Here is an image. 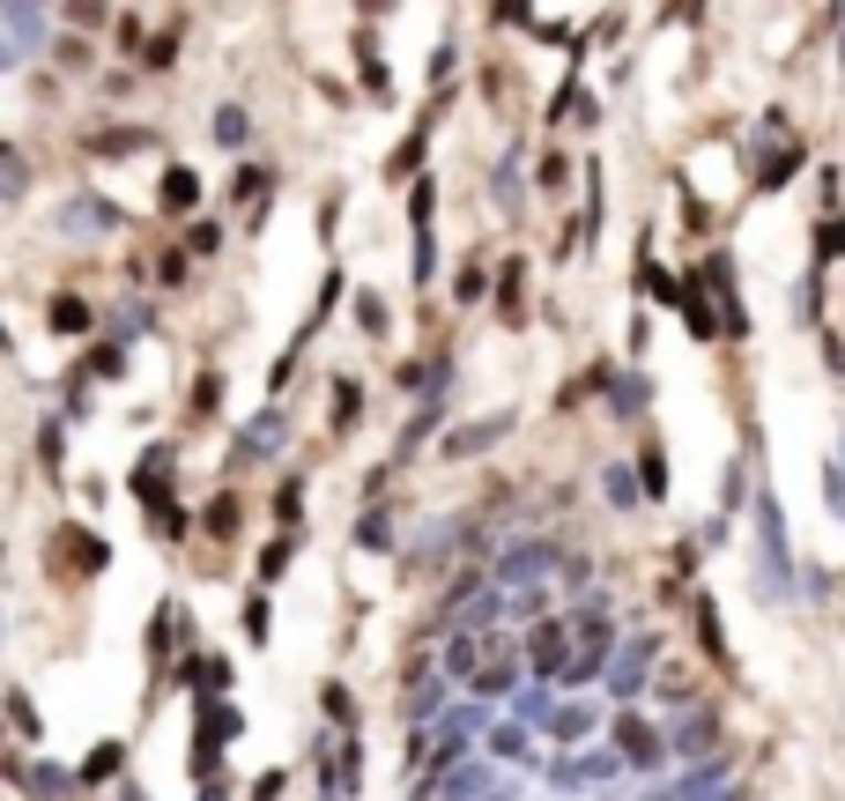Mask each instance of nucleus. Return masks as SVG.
I'll use <instances>...</instances> for the list:
<instances>
[{
	"label": "nucleus",
	"instance_id": "obj_1",
	"mask_svg": "<svg viewBox=\"0 0 845 801\" xmlns=\"http://www.w3.org/2000/svg\"><path fill=\"white\" fill-rule=\"evenodd\" d=\"M578 624H564V616H542V624L526 631V660H534V676H549V683H564L572 676V660H578Z\"/></svg>",
	"mask_w": 845,
	"mask_h": 801
},
{
	"label": "nucleus",
	"instance_id": "obj_2",
	"mask_svg": "<svg viewBox=\"0 0 845 801\" xmlns=\"http://www.w3.org/2000/svg\"><path fill=\"white\" fill-rule=\"evenodd\" d=\"M104 564H112V550H104L90 527H52V572H75V579H97Z\"/></svg>",
	"mask_w": 845,
	"mask_h": 801
},
{
	"label": "nucleus",
	"instance_id": "obj_3",
	"mask_svg": "<svg viewBox=\"0 0 845 801\" xmlns=\"http://www.w3.org/2000/svg\"><path fill=\"white\" fill-rule=\"evenodd\" d=\"M616 757L623 764H660V757H668V735H653V720L646 712H616Z\"/></svg>",
	"mask_w": 845,
	"mask_h": 801
},
{
	"label": "nucleus",
	"instance_id": "obj_4",
	"mask_svg": "<svg viewBox=\"0 0 845 801\" xmlns=\"http://www.w3.org/2000/svg\"><path fill=\"white\" fill-rule=\"evenodd\" d=\"M8 779H23L30 801H60V794H75V787H82V772H60V764H38V772H30L23 757H8Z\"/></svg>",
	"mask_w": 845,
	"mask_h": 801
},
{
	"label": "nucleus",
	"instance_id": "obj_5",
	"mask_svg": "<svg viewBox=\"0 0 845 801\" xmlns=\"http://www.w3.org/2000/svg\"><path fill=\"white\" fill-rule=\"evenodd\" d=\"M238 735H246V705L230 698H200V742H216V750H223V742H238Z\"/></svg>",
	"mask_w": 845,
	"mask_h": 801
},
{
	"label": "nucleus",
	"instance_id": "obj_6",
	"mask_svg": "<svg viewBox=\"0 0 845 801\" xmlns=\"http://www.w3.org/2000/svg\"><path fill=\"white\" fill-rule=\"evenodd\" d=\"M178 683H194L200 698H223L230 690V660L223 653H194V660H178Z\"/></svg>",
	"mask_w": 845,
	"mask_h": 801
},
{
	"label": "nucleus",
	"instance_id": "obj_7",
	"mask_svg": "<svg viewBox=\"0 0 845 801\" xmlns=\"http://www.w3.org/2000/svg\"><path fill=\"white\" fill-rule=\"evenodd\" d=\"M45 326H52V334H67V342H82V334L97 326V312H90V304H82L75 290H60V298L45 304Z\"/></svg>",
	"mask_w": 845,
	"mask_h": 801
},
{
	"label": "nucleus",
	"instance_id": "obj_8",
	"mask_svg": "<svg viewBox=\"0 0 845 801\" xmlns=\"http://www.w3.org/2000/svg\"><path fill=\"white\" fill-rule=\"evenodd\" d=\"M690 624H697V646L712 653V668H734V653H727V631H720V601L705 594V601H697V616H690Z\"/></svg>",
	"mask_w": 845,
	"mask_h": 801
},
{
	"label": "nucleus",
	"instance_id": "obj_9",
	"mask_svg": "<svg viewBox=\"0 0 845 801\" xmlns=\"http://www.w3.org/2000/svg\"><path fill=\"white\" fill-rule=\"evenodd\" d=\"M149 142H156L149 126H104V134H90V142H82V149H90V156H142Z\"/></svg>",
	"mask_w": 845,
	"mask_h": 801
},
{
	"label": "nucleus",
	"instance_id": "obj_10",
	"mask_svg": "<svg viewBox=\"0 0 845 801\" xmlns=\"http://www.w3.org/2000/svg\"><path fill=\"white\" fill-rule=\"evenodd\" d=\"M156 194H164V216H194V208H200V178L186 171V164H171Z\"/></svg>",
	"mask_w": 845,
	"mask_h": 801
},
{
	"label": "nucleus",
	"instance_id": "obj_11",
	"mask_svg": "<svg viewBox=\"0 0 845 801\" xmlns=\"http://www.w3.org/2000/svg\"><path fill=\"white\" fill-rule=\"evenodd\" d=\"M112 772H126V742L112 735V742H97V750L82 757V787H104Z\"/></svg>",
	"mask_w": 845,
	"mask_h": 801
},
{
	"label": "nucleus",
	"instance_id": "obj_12",
	"mask_svg": "<svg viewBox=\"0 0 845 801\" xmlns=\"http://www.w3.org/2000/svg\"><path fill=\"white\" fill-rule=\"evenodd\" d=\"M356 416H364V394H356V378H342V386H334V408H326V430H334V438H348V424H356Z\"/></svg>",
	"mask_w": 845,
	"mask_h": 801
},
{
	"label": "nucleus",
	"instance_id": "obj_13",
	"mask_svg": "<svg viewBox=\"0 0 845 801\" xmlns=\"http://www.w3.org/2000/svg\"><path fill=\"white\" fill-rule=\"evenodd\" d=\"M38 460H45V476H60V468H67V424H60V416H45V424H38Z\"/></svg>",
	"mask_w": 845,
	"mask_h": 801
},
{
	"label": "nucleus",
	"instance_id": "obj_14",
	"mask_svg": "<svg viewBox=\"0 0 845 801\" xmlns=\"http://www.w3.org/2000/svg\"><path fill=\"white\" fill-rule=\"evenodd\" d=\"M638 482H646V498H653V504L668 498V452L653 446V438H646V446H638Z\"/></svg>",
	"mask_w": 845,
	"mask_h": 801
},
{
	"label": "nucleus",
	"instance_id": "obj_15",
	"mask_svg": "<svg viewBox=\"0 0 845 801\" xmlns=\"http://www.w3.org/2000/svg\"><path fill=\"white\" fill-rule=\"evenodd\" d=\"M8 720H15V742H38L45 727H38V705H30L23 683H8Z\"/></svg>",
	"mask_w": 845,
	"mask_h": 801
},
{
	"label": "nucleus",
	"instance_id": "obj_16",
	"mask_svg": "<svg viewBox=\"0 0 845 801\" xmlns=\"http://www.w3.org/2000/svg\"><path fill=\"white\" fill-rule=\"evenodd\" d=\"M216 142H223V149H246L252 142V112L246 104H223V112H216Z\"/></svg>",
	"mask_w": 845,
	"mask_h": 801
},
{
	"label": "nucleus",
	"instance_id": "obj_17",
	"mask_svg": "<svg viewBox=\"0 0 845 801\" xmlns=\"http://www.w3.org/2000/svg\"><path fill=\"white\" fill-rule=\"evenodd\" d=\"M238 520H246V512H238V490H216V498H208V534H216V542H230V534H238Z\"/></svg>",
	"mask_w": 845,
	"mask_h": 801
},
{
	"label": "nucleus",
	"instance_id": "obj_18",
	"mask_svg": "<svg viewBox=\"0 0 845 801\" xmlns=\"http://www.w3.org/2000/svg\"><path fill=\"white\" fill-rule=\"evenodd\" d=\"M320 712L334 727H356V690H348V683H320Z\"/></svg>",
	"mask_w": 845,
	"mask_h": 801
},
{
	"label": "nucleus",
	"instance_id": "obj_19",
	"mask_svg": "<svg viewBox=\"0 0 845 801\" xmlns=\"http://www.w3.org/2000/svg\"><path fill=\"white\" fill-rule=\"evenodd\" d=\"M831 260H845V216H823L816 223V268H831Z\"/></svg>",
	"mask_w": 845,
	"mask_h": 801
},
{
	"label": "nucleus",
	"instance_id": "obj_20",
	"mask_svg": "<svg viewBox=\"0 0 845 801\" xmlns=\"http://www.w3.org/2000/svg\"><path fill=\"white\" fill-rule=\"evenodd\" d=\"M274 438H282V416L268 408V416H252V424H246V446H238V452H246V460H252V452H274Z\"/></svg>",
	"mask_w": 845,
	"mask_h": 801
},
{
	"label": "nucleus",
	"instance_id": "obj_21",
	"mask_svg": "<svg viewBox=\"0 0 845 801\" xmlns=\"http://www.w3.org/2000/svg\"><path fill=\"white\" fill-rule=\"evenodd\" d=\"M601 482H608V504H616V512H630V504L646 498V482L630 476V468H608V476H601Z\"/></svg>",
	"mask_w": 845,
	"mask_h": 801
},
{
	"label": "nucleus",
	"instance_id": "obj_22",
	"mask_svg": "<svg viewBox=\"0 0 845 801\" xmlns=\"http://www.w3.org/2000/svg\"><path fill=\"white\" fill-rule=\"evenodd\" d=\"M498 438H504V416H490V424H468L446 452H482V446H498Z\"/></svg>",
	"mask_w": 845,
	"mask_h": 801
},
{
	"label": "nucleus",
	"instance_id": "obj_23",
	"mask_svg": "<svg viewBox=\"0 0 845 801\" xmlns=\"http://www.w3.org/2000/svg\"><path fill=\"white\" fill-rule=\"evenodd\" d=\"M274 520L304 527V482H282V490H274Z\"/></svg>",
	"mask_w": 845,
	"mask_h": 801
},
{
	"label": "nucleus",
	"instance_id": "obj_24",
	"mask_svg": "<svg viewBox=\"0 0 845 801\" xmlns=\"http://www.w3.org/2000/svg\"><path fill=\"white\" fill-rule=\"evenodd\" d=\"M482 290H490V275H482V260H468V268L452 275V298H460V304H482Z\"/></svg>",
	"mask_w": 845,
	"mask_h": 801
},
{
	"label": "nucleus",
	"instance_id": "obj_25",
	"mask_svg": "<svg viewBox=\"0 0 845 801\" xmlns=\"http://www.w3.org/2000/svg\"><path fill=\"white\" fill-rule=\"evenodd\" d=\"M356 326H364V334H386V298H378V290H356Z\"/></svg>",
	"mask_w": 845,
	"mask_h": 801
},
{
	"label": "nucleus",
	"instance_id": "obj_26",
	"mask_svg": "<svg viewBox=\"0 0 845 801\" xmlns=\"http://www.w3.org/2000/svg\"><path fill=\"white\" fill-rule=\"evenodd\" d=\"M290 550H298V542H290V534H274L268 550H260V579H282V572H290Z\"/></svg>",
	"mask_w": 845,
	"mask_h": 801
},
{
	"label": "nucleus",
	"instance_id": "obj_27",
	"mask_svg": "<svg viewBox=\"0 0 845 801\" xmlns=\"http://www.w3.org/2000/svg\"><path fill=\"white\" fill-rule=\"evenodd\" d=\"M268 608H274L268 594H252V601H246V638H252V646H268V631H274V624H268Z\"/></svg>",
	"mask_w": 845,
	"mask_h": 801
},
{
	"label": "nucleus",
	"instance_id": "obj_28",
	"mask_svg": "<svg viewBox=\"0 0 845 801\" xmlns=\"http://www.w3.org/2000/svg\"><path fill=\"white\" fill-rule=\"evenodd\" d=\"M119 364H126V356L112 350V342H97V350H90V364H82V378H119Z\"/></svg>",
	"mask_w": 845,
	"mask_h": 801
},
{
	"label": "nucleus",
	"instance_id": "obj_29",
	"mask_svg": "<svg viewBox=\"0 0 845 801\" xmlns=\"http://www.w3.org/2000/svg\"><path fill=\"white\" fill-rule=\"evenodd\" d=\"M416 164H422V126H416V134H408V142L394 149V164H386V171H394V178H408Z\"/></svg>",
	"mask_w": 845,
	"mask_h": 801
},
{
	"label": "nucleus",
	"instance_id": "obj_30",
	"mask_svg": "<svg viewBox=\"0 0 845 801\" xmlns=\"http://www.w3.org/2000/svg\"><path fill=\"white\" fill-rule=\"evenodd\" d=\"M705 742H720V712H712V720L697 712V720H690V735H682V750H705Z\"/></svg>",
	"mask_w": 845,
	"mask_h": 801
},
{
	"label": "nucleus",
	"instance_id": "obj_31",
	"mask_svg": "<svg viewBox=\"0 0 845 801\" xmlns=\"http://www.w3.org/2000/svg\"><path fill=\"white\" fill-rule=\"evenodd\" d=\"M520 750H526L520 727H490V757H520Z\"/></svg>",
	"mask_w": 845,
	"mask_h": 801
},
{
	"label": "nucleus",
	"instance_id": "obj_32",
	"mask_svg": "<svg viewBox=\"0 0 845 801\" xmlns=\"http://www.w3.org/2000/svg\"><path fill=\"white\" fill-rule=\"evenodd\" d=\"M67 23H75V30H97L104 23V0H67Z\"/></svg>",
	"mask_w": 845,
	"mask_h": 801
},
{
	"label": "nucleus",
	"instance_id": "obj_33",
	"mask_svg": "<svg viewBox=\"0 0 845 801\" xmlns=\"http://www.w3.org/2000/svg\"><path fill=\"white\" fill-rule=\"evenodd\" d=\"M149 653H171V601L149 616Z\"/></svg>",
	"mask_w": 845,
	"mask_h": 801
},
{
	"label": "nucleus",
	"instance_id": "obj_34",
	"mask_svg": "<svg viewBox=\"0 0 845 801\" xmlns=\"http://www.w3.org/2000/svg\"><path fill=\"white\" fill-rule=\"evenodd\" d=\"M446 676H474V638H452V653H446Z\"/></svg>",
	"mask_w": 845,
	"mask_h": 801
},
{
	"label": "nucleus",
	"instance_id": "obj_35",
	"mask_svg": "<svg viewBox=\"0 0 845 801\" xmlns=\"http://www.w3.org/2000/svg\"><path fill=\"white\" fill-rule=\"evenodd\" d=\"M282 787H290V772L274 764V772H260V779H252V801H282Z\"/></svg>",
	"mask_w": 845,
	"mask_h": 801
},
{
	"label": "nucleus",
	"instance_id": "obj_36",
	"mask_svg": "<svg viewBox=\"0 0 845 801\" xmlns=\"http://www.w3.org/2000/svg\"><path fill=\"white\" fill-rule=\"evenodd\" d=\"M549 735H556V742H578V735H586V712H556Z\"/></svg>",
	"mask_w": 845,
	"mask_h": 801
},
{
	"label": "nucleus",
	"instance_id": "obj_37",
	"mask_svg": "<svg viewBox=\"0 0 845 801\" xmlns=\"http://www.w3.org/2000/svg\"><path fill=\"white\" fill-rule=\"evenodd\" d=\"M178 38H186V30H164V38H156V45H149V67H171V60H178Z\"/></svg>",
	"mask_w": 845,
	"mask_h": 801
},
{
	"label": "nucleus",
	"instance_id": "obj_38",
	"mask_svg": "<svg viewBox=\"0 0 845 801\" xmlns=\"http://www.w3.org/2000/svg\"><path fill=\"white\" fill-rule=\"evenodd\" d=\"M230 194H238V200H260V194H268V171H238V178H230Z\"/></svg>",
	"mask_w": 845,
	"mask_h": 801
},
{
	"label": "nucleus",
	"instance_id": "obj_39",
	"mask_svg": "<svg viewBox=\"0 0 845 801\" xmlns=\"http://www.w3.org/2000/svg\"><path fill=\"white\" fill-rule=\"evenodd\" d=\"M216 246H223V230H216V223H194V238H186V252H216Z\"/></svg>",
	"mask_w": 845,
	"mask_h": 801
},
{
	"label": "nucleus",
	"instance_id": "obj_40",
	"mask_svg": "<svg viewBox=\"0 0 845 801\" xmlns=\"http://www.w3.org/2000/svg\"><path fill=\"white\" fill-rule=\"evenodd\" d=\"M23 178H30V164H23V149H8V200L23 194Z\"/></svg>",
	"mask_w": 845,
	"mask_h": 801
},
{
	"label": "nucleus",
	"instance_id": "obj_41",
	"mask_svg": "<svg viewBox=\"0 0 845 801\" xmlns=\"http://www.w3.org/2000/svg\"><path fill=\"white\" fill-rule=\"evenodd\" d=\"M200 801H230V794H223V779H208V794H200Z\"/></svg>",
	"mask_w": 845,
	"mask_h": 801
},
{
	"label": "nucleus",
	"instance_id": "obj_42",
	"mask_svg": "<svg viewBox=\"0 0 845 801\" xmlns=\"http://www.w3.org/2000/svg\"><path fill=\"white\" fill-rule=\"evenodd\" d=\"M119 801H142V794H134V787H119Z\"/></svg>",
	"mask_w": 845,
	"mask_h": 801
}]
</instances>
